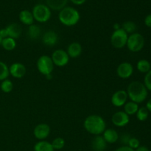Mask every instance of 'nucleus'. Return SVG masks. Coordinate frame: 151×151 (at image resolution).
Here are the masks:
<instances>
[{
    "label": "nucleus",
    "instance_id": "38",
    "mask_svg": "<svg viewBox=\"0 0 151 151\" xmlns=\"http://www.w3.org/2000/svg\"><path fill=\"white\" fill-rule=\"evenodd\" d=\"M135 151H150V150H149V149L147 148L146 146H139V147H137V148L136 149Z\"/></svg>",
    "mask_w": 151,
    "mask_h": 151
},
{
    "label": "nucleus",
    "instance_id": "6",
    "mask_svg": "<svg viewBox=\"0 0 151 151\" xmlns=\"http://www.w3.org/2000/svg\"><path fill=\"white\" fill-rule=\"evenodd\" d=\"M37 69L38 72L42 75H51L54 69V63L51 57L48 55H42L37 60Z\"/></svg>",
    "mask_w": 151,
    "mask_h": 151
},
{
    "label": "nucleus",
    "instance_id": "17",
    "mask_svg": "<svg viewBox=\"0 0 151 151\" xmlns=\"http://www.w3.org/2000/svg\"><path fill=\"white\" fill-rule=\"evenodd\" d=\"M66 52H67L69 58H76L79 57L82 53V46L78 42L72 43L68 47Z\"/></svg>",
    "mask_w": 151,
    "mask_h": 151
},
{
    "label": "nucleus",
    "instance_id": "8",
    "mask_svg": "<svg viewBox=\"0 0 151 151\" xmlns=\"http://www.w3.org/2000/svg\"><path fill=\"white\" fill-rule=\"evenodd\" d=\"M51 58L54 65L59 67L65 66L69 61V56L67 52L63 50H56L53 52Z\"/></svg>",
    "mask_w": 151,
    "mask_h": 151
},
{
    "label": "nucleus",
    "instance_id": "41",
    "mask_svg": "<svg viewBox=\"0 0 151 151\" xmlns=\"http://www.w3.org/2000/svg\"><path fill=\"white\" fill-rule=\"evenodd\" d=\"M46 78H47V79H51L52 78V75H47V76H46Z\"/></svg>",
    "mask_w": 151,
    "mask_h": 151
},
{
    "label": "nucleus",
    "instance_id": "2",
    "mask_svg": "<svg viewBox=\"0 0 151 151\" xmlns=\"http://www.w3.org/2000/svg\"><path fill=\"white\" fill-rule=\"evenodd\" d=\"M127 94L131 101L138 104L146 100L147 97V89L142 83L134 81L128 85Z\"/></svg>",
    "mask_w": 151,
    "mask_h": 151
},
{
    "label": "nucleus",
    "instance_id": "4",
    "mask_svg": "<svg viewBox=\"0 0 151 151\" xmlns=\"http://www.w3.org/2000/svg\"><path fill=\"white\" fill-rule=\"evenodd\" d=\"M32 16L34 20L40 23H44L50 20L51 17V10L47 5L43 4H36L32 9Z\"/></svg>",
    "mask_w": 151,
    "mask_h": 151
},
{
    "label": "nucleus",
    "instance_id": "18",
    "mask_svg": "<svg viewBox=\"0 0 151 151\" xmlns=\"http://www.w3.org/2000/svg\"><path fill=\"white\" fill-rule=\"evenodd\" d=\"M5 29L8 34V37L13 38V39L19 38L22 34V28L19 24L12 23L9 24Z\"/></svg>",
    "mask_w": 151,
    "mask_h": 151
},
{
    "label": "nucleus",
    "instance_id": "22",
    "mask_svg": "<svg viewBox=\"0 0 151 151\" xmlns=\"http://www.w3.org/2000/svg\"><path fill=\"white\" fill-rule=\"evenodd\" d=\"M34 151H54L51 143L47 141H39L34 146Z\"/></svg>",
    "mask_w": 151,
    "mask_h": 151
},
{
    "label": "nucleus",
    "instance_id": "21",
    "mask_svg": "<svg viewBox=\"0 0 151 151\" xmlns=\"http://www.w3.org/2000/svg\"><path fill=\"white\" fill-rule=\"evenodd\" d=\"M41 34V28L38 25L32 24L29 26L27 31V35L31 40H37Z\"/></svg>",
    "mask_w": 151,
    "mask_h": 151
},
{
    "label": "nucleus",
    "instance_id": "33",
    "mask_svg": "<svg viewBox=\"0 0 151 151\" xmlns=\"http://www.w3.org/2000/svg\"><path fill=\"white\" fill-rule=\"evenodd\" d=\"M131 137L130 134H123L119 137V139L120 140V142L122 144H123L124 145H128V142H129V140L131 139Z\"/></svg>",
    "mask_w": 151,
    "mask_h": 151
},
{
    "label": "nucleus",
    "instance_id": "15",
    "mask_svg": "<svg viewBox=\"0 0 151 151\" xmlns=\"http://www.w3.org/2000/svg\"><path fill=\"white\" fill-rule=\"evenodd\" d=\"M107 147V143L103 136H95L91 142V147L94 151H104Z\"/></svg>",
    "mask_w": 151,
    "mask_h": 151
},
{
    "label": "nucleus",
    "instance_id": "36",
    "mask_svg": "<svg viewBox=\"0 0 151 151\" xmlns=\"http://www.w3.org/2000/svg\"><path fill=\"white\" fill-rule=\"evenodd\" d=\"M0 35H1V37L2 38V39L8 37V34H7V30H6L5 28H4V29H0Z\"/></svg>",
    "mask_w": 151,
    "mask_h": 151
},
{
    "label": "nucleus",
    "instance_id": "1",
    "mask_svg": "<svg viewBox=\"0 0 151 151\" xmlns=\"http://www.w3.org/2000/svg\"><path fill=\"white\" fill-rule=\"evenodd\" d=\"M83 126L87 132L93 135L98 136L104 132L106 124L104 119L101 116L92 114L86 118L83 122Z\"/></svg>",
    "mask_w": 151,
    "mask_h": 151
},
{
    "label": "nucleus",
    "instance_id": "42",
    "mask_svg": "<svg viewBox=\"0 0 151 151\" xmlns=\"http://www.w3.org/2000/svg\"><path fill=\"white\" fill-rule=\"evenodd\" d=\"M1 41H2V38H1V35H0V45L1 44Z\"/></svg>",
    "mask_w": 151,
    "mask_h": 151
},
{
    "label": "nucleus",
    "instance_id": "39",
    "mask_svg": "<svg viewBox=\"0 0 151 151\" xmlns=\"http://www.w3.org/2000/svg\"><path fill=\"white\" fill-rule=\"evenodd\" d=\"M146 108H147V109L148 110V111L151 112V98L147 101V105H146Z\"/></svg>",
    "mask_w": 151,
    "mask_h": 151
},
{
    "label": "nucleus",
    "instance_id": "3",
    "mask_svg": "<svg viewBox=\"0 0 151 151\" xmlns=\"http://www.w3.org/2000/svg\"><path fill=\"white\" fill-rule=\"evenodd\" d=\"M58 18L63 25L72 27L78 23L81 16L79 12L74 7H65L59 12Z\"/></svg>",
    "mask_w": 151,
    "mask_h": 151
},
{
    "label": "nucleus",
    "instance_id": "23",
    "mask_svg": "<svg viewBox=\"0 0 151 151\" xmlns=\"http://www.w3.org/2000/svg\"><path fill=\"white\" fill-rule=\"evenodd\" d=\"M138 109V104L133 101H130L124 105V112H125L128 116H129V115H134L135 114H137Z\"/></svg>",
    "mask_w": 151,
    "mask_h": 151
},
{
    "label": "nucleus",
    "instance_id": "37",
    "mask_svg": "<svg viewBox=\"0 0 151 151\" xmlns=\"http://www.w3.org/2000/svg\"><path fill=\"white\" fill-rule=\"evenodd\" d=\"M86 1V0H71V1L76 5H81V4H84Z\"/></svg>",
    "mask_w": 151,
    "mask_h": 151
},
{
    "label": "nucleus",
    "instance_id": "9",
    "mask_svg": "<svg viewBox=\"0 0 151 151\" xmlns=\"http://www.w3.org/2000/svg\"><path fill=\"white\" fill-rule=\"evenodd\" d=\"M134 72V67L132 64L128 62H123L118 66L116 69V74L119 78L122 79H128L132 75Z\"/></svg>",
    "mask_w": 151,
    "mask_h": 151
},
{
    "label": "nucleus",
    "instance_id": "7",
    "mask_svg": "<svg viewBox=\"0 0 151 151\" xmlns=\"http://www.w3.org/2000/svg\"><path fill=\"white\" fill-rule=\"evenodd\" d=\"M128 35L122 28L114 31L111 36V44L114 48L122 49L127 44Z\"/></svg>",
    "mask_w": 151,
    "mask_h": 151
},
{
    "label": "nucleus",
    "instance_id": "25",
    "mask_svg": "<svg viewBox=\"0 0 151 151\" xmlns=\"http://www.w3.org/2000/svg\"><path fill=\"white\" fill-rule=\"evenodd\" d=\"M137 69L142 73H147L149 71L151 70L150 62L147 60H145V59L139 60L138 63H137Z\"/></svg>",
    "mask_w": 151,
    "mask_h": 151
},
{
    "label": "nucleus",
    "instance_id": "32",
    "mask_svg": "<svg viewBox=\"0 0 151 151\" xmlns=\"http://www.w3.org/2000/svg\"><path fill=\"white\" fill-rule=\"evenodd\" d=\"M144 85L145 86L147 90L151 91V70L149 71L147 73H146L144 79Z\"/></svg>",
    "mask_w": 151,
    "mask_h": 151
},
{
    "label": "nucleus",
    "instance_id": "20",
    "mask_svg": "<svg viewBox=\"0 0 151 151\" xmlns=\"http://www.w3.org/2000/svg\"><path fill=\"white\" fill-rule=\"evenodd\" d=\"M47 7L53 10H60L66 7L68 0H46Z\"/></svg>",
    "mask_w": 151,
    "mask_h": 151
},
{
    "label": "nucleus",
    "instance_id": "10",
    "mask_svg": "<svg viewBox=\"0 0 151 151\" xmlns=\"http://www.w3.org/2000/svg\"><path fill=\"white\" fill-rule=\"evenodd\" d=\"M50 134V127L47 124L41 123L38 124L34 128V137L37 139L42 141L49 137Z\"/></svg>",
    "mask_w": 151,
    "mask_h": 151
},
{
    "label": "nucleus",
    "instance_id": "29",
    "mask_svg": "<svg viewBox=\"0 0 151 151\" xmlns=\"http://www.w3.org/2000/svg\"><path fill=\"white\" fill-rule=\"evenodd\" d=\"M0 87H1V89L3 92L10 93V91L13 90V83H12L11 81L6 79L1 82Z\"/></svg>",
    "mask_w": 151,
    "mask_h": 151
},
{
    "label": "nucleus",
    "instance_id": "40",
    "mask_svg": "<svg viewBox=\"0 0 151 151\" xmlns=\"http://www.w3.org/2000/svg\"><path fill=\"white\" fill-rule=\"evenodd\" d=\"M120 25L118 23H115L114 24V30H116V29H120Z\"/></svg>",
    "mask_w": 151,
    "mask_h": 151
},
{
    "label": "nucleus",
    "instance_id": "13",
    "mask_svg": "<svg viewBox=\"0 0 151 151\" xmlns=\"http://www.w3.org/2000/svg\"><path fill=\"white\" fill-rule=\"evenodd\" d=\"M10 74L15 78H22L26 74V67L21 63H14L9 67Z\"/></svg>",
    "mask_w": 151,
    "mask_h": 151
},
{
    "label": "nucleus",
    "instance_id": "26",
    "mask_svg": "<svg viewBox=\"0 0 151 151\" xmlns=\"http://www.w3.org/2000/svg\"><path fill=\"white\" fill-rule=\"evenodd\" d=\"M121 28L127 34H133L137 30V25H136V24L134 22H131V21H128V22H125L122 24V27Z\"/></svg>",
    "mask_w": 151,
    "mask_h": 151
},
{
    "label": "nucleus",
    "instance_id": "27",
    "mask_svg": "<svg viewBox=\"0 0 151 151\" xmlns=\"http://www.w3.org/2000/svg\"><path fill=\"white\" fill-rule=\"evenodd\" d=\"M9 75H10V72H9L8 66L5 63L0 61V81H3L7 79Z\"/></svg>",
    "mask_w": 151,
    "mask_h": 151
},
{
    "label": "nucleus",
    "instance_id": "34",
    "mask_svg": "<svg viewBox=\"0 0 151 151\" xmlns=\"http://www.w3.org/2000/svg\"><path fill=\"white\" fill-rule=\"evenodd\" d=\"M115 151H135V150L131 148V147H128V145H125V146L124 145V146H122V147H118V148Z\"/></svg>",
    "mask_w": 151,
    "mask_h": 151
},
{
    "label": "nucleus",
    "instance_id": "35",
    "mask_svg": "<svg viewBox=\"0 0 151 151\" xmlns=\"http://www.w3.org/2000/svg\"><path fill=\"white\" fill-rule=\"evenodd\" d=\"M145 24L148 27H151V14L147 15L145 19Z\"/></svg>",
    "mask_w": 151,
    "mask_h": 151
},
{
    "label": "nucleus",
    "instance_id": "30",
    "mask_svg": "<svg viewBox=\"0 0 151 151\" xmlns=\"http://www.w3.org/2000/svg\"><path fill=\"white\" fill-rule=\"evenodd\" d=\"M54 150H61L65 146V140L61 137H57L51 143Z\"/></svg>",
    "mask_w": 151,
    "mask_h": 151
},
{
    "label": "nucleus",
    "instance_id": "5",
    "mask_svg": "<svg viewBox=\"0 0 151 151\" xmlns=\"http://www.w3.org/2000/svg\"><path fill=\"white\" fill-rule=\"evenodd\" d=\"M145 45V38L140 33L134 32L128 36L126 46L133 52H137L142 50Z\"/></svg>",
    "mask_w": 151,
    "mask_h": 151
},
{
    "label": "nucleus",
    "instance_id": "12",
    "mask_svg": "<svg viewBox=\"0 0 151 151\" xmlns=\"http://www.w3.org/2000/svg\"><path fill=\"white\" fill-rule=\"evenodd\" d=\"M112 123L116 127H124L130 122V117L125 112L117 111L111 117Z\"/></svg>",
    "mask_w": 151,
    "mask_h": 151
},
{
    "label": "nucleus",
    "instance_id": "11",
    "mask_svg": "<svg viewBox=\"0 0 151 151\" xmlns=\"http://www.w3.org/2000/svg\"><path fill=\"white\" fill-rule=\"evenodd\" d=\"M128 94L127 91L124 90H119L114 92L112 95L111 101L113 106L115 107H122L126 103L128 100Z\"/></svg>",
    "mask_w": 151,
    "mask_h": 151
},
{
    "label": "nucleus",
    "instance_id": "28",
    "mask_svg": "<svg viewBox=\"0 0 151 151\" xmlns=\"http://www.w3.org/2000/svg\"><path fill=\"white\" fill-rule=\"evenodd\" d=\"M148 114H149V111L147 109V108L141 107V108H139L138 111H137V117L139 120L143 122V121H145L146 119H147V117H148Z\"/></svg>",
    "mask_w": 151,
    "mask_h": 151
},
{
    "label": "nucleus",
    "instance_id": "19",
    "mask_svg": "<svg viewBox=\"0 0 151 151\" xmlns=\"http://www.w3.org/2000/svg\"><path fill=\"white\" fill-rule=\"evenodd\" d=\"M19 20L22 24L25 25L30 26V25L33 24L34 18L32 12L27 10H22L19 13Z\"/></svg>",
    "mask_w": 151,
    "mask_h": 151
},
{
    "label": "nucleus",
    "instance_id": "31",
    "mask_svg": "<svg viewBox=\"0 0 151 151\" xmlns=\"http://www.w3.org/2000/svg\"><path fill=\"white\" fill-rule=\"evenodd\" d=\"M128 146L131 147V148L134 149V150H136L137 147H139L140 146V142L138 139L135 138V137H131V139L129 140Z\"/></svg>",
    "mask_w": 151,
    "mask_h": 151
},
{
    "label": "nucleus",
    "instance_id": "16",
    "mask_svg": "<svg viewBox=\"0 0 151 151\" xmlns=\"http://www.w3.org/2000/svg\"><path fill=\"white\" fill-rule=\"evenodd\" d=\"M119 136L116 131L112 128L106 129L103 133V139L106 142V143H109V144H114L119 139Z\"/></svg>",
    "mask_w": 151,
    "mask_h": 151
},
{
    "label": "nucleus",
    "instance_id": "14",
    "mask_svg": "<svg viewBox=\"0 0 151 151\" xmlns=\"http://www.w3.org/2000/svg\"><path fill=\"white\" fill-rule=\"evenodd\" d=\"M42 41L47 47H53L58 41V35L55 31L49 30L43 35Z\"/></svg>",
    "mask_w": 151,
    "mask_h": 151
},
{
    "label": "nucleus",
    "instance_id": "24",
    "mask_svg": "<svg viewBox=\"0 0 151 151\" xmlns=\"http://www.w3.org/2000/svg\"><path fill=\"white\" fill-rule=\"evenodd\" d=\"M1 45L7 51H11V50H14L16 48V42L15 39L10 38V37H7V38L2 39Z\"/></svg>",
    "mask_w": 151,
    "mask_h": 151
}]
</instances>
